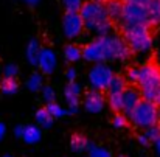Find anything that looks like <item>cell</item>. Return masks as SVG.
I'll return each mask as SVG.
<instances>
[{
  "label": "cell",
  "instance_id": "obj_1",
  "mask_svg": "<svg viewBox=\"0 0 160 157\" xmlns=\"http://www.w3.org/2000/svg\"><path fill=\"white\" fill-rule=\"evenodd\" d=\"M79 14L84 20V27L93 34H97L98 38L110 34L112 20L107 16L106 6L101 2H95V0L86 2L79 9Z\"/></svg>",
  "mask_w": 160,
  "mask_h": 157
},
{
  "label": "cell",
  "instance_id": "obj_2",
  "mask_svg": "<svg viewBox=\"0 0 160 157\" xmlns=\"http://www.w3.org/2000/svg\"><path fill=\"white\" fill-rule=\"evenodd\" d=\"M123 39L135 54H148L152 50L154 39L149 30V25H134V23H121Z\"/></svg>",
  "mask_w": 160,
  "mask_h": 157
},
{
  "label": "cell",
  "instance_id": "obj_3",
  "mask_svg": "<svg viewBox=\"0 0 160 157\" xmlns=\"http://www.w3.org/2000/svg\"><path fill=\"white\" fill-rule=\"evenodd\" d=\"M143 100L154 101V97L160 89V67L157 64H143L138 67V83Z\"/></svg>",
  "mask_w": 160,
  "mask_h": 157
},
{
  "label": "cell",
  "instance_id": "obj_4",
  "mask_svg": "<svg viewBox=\"0 0 160 157\" xmlns=\"http://www.w3.org/2000/svg\"><path fill=\"white\" fill-rule=\"evenodd\" d=\"M100 45H101V53H103V61H126L129 59L131 48L124 42L123 38H118L115 34H107L97 38Z\"/></svg>",
  "mask_w": 160,
  "mask_h": 157
},
{
  "label": "cell",
  "instance_id": "obj_5",
  "mask_svg": "<svg viewBox=\"0 0 160 157\" xmlns=\"http://www.w3.org/2000/svg\"><path fill=\"white\" fill-rule=\"evenodd\" d=\"M128 117L135 128H142V129H148L151 126H156L160 120L157 106L151 101H146V100H142Z\"/></svg>",
  "mask_w": 160,
  "mask_h": 157
},
{
  "label": "cell",
  "instance_id": "obj_6",
  "mask_svg": "<svg viewBox=\"0 0 160 157\" xmlns=\"http://www.w3.org/2000/svg\"><path fill=\"white\" fill-rule=\"evenodd\" d=\"M121 23H134V25H151L149 22V13L148 8L137 3H128L123 5V16Z\"/></svg>",
  "mask_w": 160,
  "mask_h": 157
},
{
  "label": "cell",
  "instance_id": "obj_7",
  "mask_svg": "<svg viewBox=\"0 0 160 157\" xmlns=\"http://www.w3.org/2000/svg\"><path fill=\"white\" fill-rule=\"evenodd\" d=\"M112 78H113L112 68L103 62L95 64L93 68L89 72V83L95 90H107Z\"/></svg>",
  "mask_w": 160,
  "mask_h": 157
},
{
  "label": "cell",
  "instance_id": "obj_8",
  "mask_svg": "<svg viewBox=\"0 0 160 157\" xmlns=\"http://www.w3.org/2000/svg\"><path fill=\"white\" fill-rule=\"evenodd\" d=\"M84 20L79 14V11H67L64 14V20H62V30L65 38L68 39H76L82 30H84Z\"/></svg>",
  "mask_w": 160,
  "mask_h": 157
},
{
  "label": "cell",
  "instance_id": "obj_9",
  "mask_svg": "<svg viewBox=\"0 0 160 157\" xmlns=\"http://www.w3.org/2000/svg\"><path fill=\"white\" fill-rule=\"evenodd\" d=\"M140 101H142V94L134 87H126L121 94V110L126 112V115H129Z\"/></svg>",
  "mask_w": 160,
  "mask_h": 157
},
{
  "label": "cell",
  "instance_id": "obj_10",
  "mask_svg": "<svg viewBox=\"0 0 160 157\" xmlns=\"http://www.w3.org/2000/svg\"><path fill=\"white\" fill-rule=\"evenodd\" d=\"M79 95H81V86L73 83H68V86L64 90L65 101L68 104V114H76L78 112V103H79Z\"/></svg>",
  "mask_w": 160,
  "mask_h": 157
},
{
  "label": "cell",
  "instance_id": "obj_11",
  "mask_svg": "<svg viewBox=\"0 0 160 157\" xmlns=\"http://www.w3.org/2000/svg\"><path fill=\"white\" fill-rule=\"evenodd\" d=\"M84 107H86V110H89L90 114H98V112H101L103 107H104V98H103V95H101L98 90H95V89L89 90V92L86 94V97H84Z\"/></svg>",
  "mask_w": 160,
  "mask_h": 157
},
{
  "label": "cell",
  "instance_id": "obj_12",
  "mask_svg": "<svg viewBox=\"0 0 160 157\" xmlns=\"http://www.w3.org/2000/svg\"><path fill=\"white\" fill-rule=\"evenodd\" d=\"M39 68L44 72V73H52L54 72L56 65H58V59H56V54L54 52L48 50V48H42L41 54H39Z\"/></svg>",
  "mask_w": 160,
  "mask_h": 157
},
{
  "label": "cell",
  "instance_id": "obj_13",
  "mask_svg": "<svg viewBox=\"0 0 160 157\" xmlns=\"http://www.w3.org/2000/svg\"><path fill=\"white\" fill-rule=\"evenodd\" d=\"M42 137V132H41V128L36 126V124H28L25 126V131H23V135H22V140L28 145H34L41 140Z\"/></svg>",
  "mask_w": 160,
  "mask_h": 157
},
{
  "label": "cell",
  "instance_id": "obj_14",
  "mask_svg": "<svg viewBox=\"0 0 160 157\" xmlns=\"http://www.w3.org/2000/svg\"><path fill=\"white\" fill-rule=\"evenodd\" d=\"M123 5H124V2H121V0H107L104 6H106L107 16L110 17V20H121Z\"/></svg>",
  "mask_w": 160,
  "mask_h": 157
},
{
  "label": "cell",
  "instance_id": "obj_15",
  "mask_svg": "<svg viewBox=\"0 0 160 157\" xmlns=\"http://www.w3.org/2000/svg\"><path fill=\"white\" fill-rule=\"evenodd\" d=\"M41 47H39V42L38 41H30L28 47H27V59L31 65H38L39 64V54H41Z\"/></svg>",
  "mask_w": 160,
  "mask_h": 157
},
{
  "label": "cell",
  "instance_id": "obj_16",
  "mask_svg": "<svg viewBox=\"0 0 160 157\" xmlns=\"http://www.w3.org/2000/svg\"><path fill=\"white\" fill-rule=\"evenodd\" d=\"M36 121H38L39 128L48 129V128H52V124H53V115L47 110V107L39 109V110L36 112Z\"/></svg>",
  "mask_w": 160,
  "mask_h": 157
},
{
  "label": "cell",
  "instance_id": "obj_17",
  "mask_svg": "<svg viewBox=\"0 0 160 157\" xmlns=\"http://www.w3.org/2000/svg\"><path fill=\"white\" fill-rule=\"evenodd\" d=\"M124 89H126V83H124V79H123L121 76H118V75H113V78H112V81H110V84H109V87H107L109 95H118V94H123Z\"/></svg>",
  "mask_w": 160,
  "mask_h": 157
},
{
  "label": "cell",
  "instance_id": "obj_18",
  "mask_svg": "<svg viewBox=\"0 0 160 157\" xmlns=\"http://www.w3.org/2000/svg\"><path fill=\"white\" fill-rule=\"evenodd\" d=\"M146 8L149 13L151 25H160V0H151Z\"/></svg>",
  "mask_w": 160,
  "mask_h": 157
},
{
  "label": "cell",
  "instance_id": "obj_19",
  "mask_svg": "<svg viewBox=\"0 0 160 157\" xmlns=\"http://www.w3.org/2000/svg\"><path fill=\"white\" fill-rule=\"evenodd\" d=\"M87 145H89L87 139L81 134H75L70 140V148L73 153H82L84 149H87Z\"/></svg>",
  "mask_w": 160,
  "mask_h": 157
},
{
  "label": "cell",
  "instance_id": "obj_20",
  "mask_svg": "<svg viewBox=\"0 0 160 157\" xmlns=\"http://www.w3.org/2000/svg\"><path fill=\"white\" fill-rule=\"evenodd\" d=\"M0 89L5 95H14L19 90V84L14 78H3V81L0 83Z\"/></svg>",
  "mask_w": 160,
  "mask_h": 157
},
{
  "label": "cell",
  "instance_id": "obj_21",
  "mask_svg": "<svg viewBox=\"0 0 160 157\" xmlns=\"http://www.w3.org/2000/svg\"><path fill=\"white\" fill-rule=\"evenodd\" d=\"M27 87H28L31 92H39V90H42V87H44V78H42V75L33 73V75L28 78V81H27Z\"/></svg>",
  "mask_w": 160,
  "mask_h": 157
},
{
  "label": "cell",
  "instance_id": "obj_22",
  "mask_svg": "<svg viewBox=\"0 0 160 157\" xmlns=\"http://www.w3.org/2000/svg\"><path fill=\"white\" fill-rule=\"evenodd\" d=\"M64 58L68 62H76L79 58H82V50L78 48L76 45H67L64 50Z\"/></svg>",
  "mask_w": 160,
  "mask_h": 157
},
{
  "label": "cell",
  "instance_id": "obj_23",
  "mask_svg": "<svg viewBox=\"0 0 160 157\" xmlns=\"http://www.w3.org/2000/svg\"><path fill=\"white\" fill-rule=\"evenodd\" d=\"M87 149H89V157H112L109 149L103 146H97L95 143H89Z\"/></svg>",
  "mask_w": 160,
  "mask_h": 157
},
{
  "label": "cell",
  "instance_id": "obj_24",
  "mask_svg": "<svg viewBox=\"0 0 160 157\" xmlns=\"http://www.w3.org/2000/svg\"><path fill=\"white\" fill-rule=\"evenodd\" d=\"M47 110L53 115V118H61V117H64L67 114V110H64L61 106L58 104V103H54V101L47 103Z\"/></svg>",
  "mask_w": 160,
  "mask_h": 157
},
{
  "label": "cell",
  "instance_id": "obj_25",
  "mask_svg": "<svg viewBox=\"0 0 160 157\" xmlns=\"http://www.w3.org/2000/svg\"><path fill=\"white\" fill-rule=\"evenodd\" d=\"M62 5L67 11H79L84 5L82 0H62Z\"/></svg>",
  "mask_w": 160,
  "mask_h": 157
},
{
  "label": "cell",
  "instance_id": "obj_26",
  "mask_svg": "<svg viewBox=\"0 0 160 157\" xmlns=\"http://www.w3.org/2000/svg\"><path fill=\"white\" fill-rule=\"evenodd\" d=\"M143 134L146 135V139H148L149 142H156L160 137V126H157V124H156V126H151V128L145 129Z\"/></svg>",
  "mask_w": 160,
  "mask_h": 157
},
{
  "label": "cell",
  "instance_id": "obj_27",
  "mask_svg": "<svg viewBox=\"0 0 160 157\" xmlns=\"http://www.w3.org/2000/svg\"><path fill=\"white\" fill-rule=\"evenodd\" d=\"M3 75H5V78H14L16 79V76L19 75V67L16 64H6L5 68H3Z\"/></svg>",
  "mask_w": 160,
  "mask_h": 157
},
{
  "label": "cell",
  "instance_id": "obj_28",
  "mask_svg": "<svg viewBox=\"0 0 160 157\" xmlns=\"http://www.w3.org/2000/svg\"><path fill=\"white\" fill-rule=\"evenodd\" d=\"M42 98H44V101H47V103L54 101V90L52 89V86H44V87H42Z\"/></svg>",
  "mask_w": 160,
  "mask_h": 157
},
{
  "label": "cell",
  "instance_id": "obj_29",
  "mask_svg": "<svg viewBox=\"0 0 160 157\" xmlns=\"http://www.w3.org/2000/svg\"><path fill=\"white\" fill-rule=\"evenodd\" d=\"M109 104L113 110H121V94L118 95H109Z\"/></svg>",
  "mask_w": 160,
  "mask_h": 157
},
{
  "label": "cell",
  "instance_id": "obj_30",
  "mask_svg": "<svg viewBox=\"0 0 160 157\" xmlns=\"http://www.w3.org/2000/svg\"><path fill=\"white\" fill-rule=\"evenodd\" d=\"M112 124H113V128H117V129L124 128V126H126V118H124V115H121V114H115L113 118H112Z\"/></svg>",
  "mask_w": 160,
  "mask_h": 157
},
{
  "label": "cell",
  "instance_id": "obj_31",
  "mask_svg": "<svg viewBox=\"0 0 160 157\" xmlns=\"http://www.w3.org/2000/svg\"><path fill=\"white\" fill-rule=\"evenodd\" d=\"M128 81L131 83V84H137L138 83V67H135V68H131L129 72H128Z\"/></svg>",
  "mask_w": 160,
  "mask_h": 157
},
{
  "label": "cell",
  "instance_id": "obj_32",
  "mask_svg": "<svg viewBox=\"0 0 160 157\" xmlns=\"http://www.w3.org/2000/svg\"><path fill=\"white\" fill-rule=\"evenodd\" d=\"M65 76H67V79H68V83H73V81L76 79V68H73V67H70V68L67 70V73H65Z\"/></svg>",
  "mask_w": 160,
  "mask_h": 157
},
{
  "label": "cell",
  "instance_id": "obj_33",
  "mask_svg": "<svg viewBox=\"0 0 160 157\" xmlns=\"http://www.w3.org/2000/svg\"><path fill=\"white\" fill-rule=\"evenodd\" d=\"M23 131H25V126H23V124H19V126H16V129H14V135L22 139V135H23Z\"/></svg>",
  "mask_w": 160,
  "mask_h": 157
},
{
  "label": "cell",
  "instance_id": "obj_34",
  "mask_svg": "<svg viewBox=\"0 0 160 157\" xmlns=\"http://www.w3.org/2000/svg\"><path fill=\"white\" fill-rule=\"evenodd\" d=\"M138 143H140V145H143V146H148L151 142L146 139V135H145V134H142V135H138Z\"/></svg>",
  "mask_w": 160,
  "mask_h": 157
},
{
  "label": "cell",
  "instance_id": "obj_35",
  "mask_svg": "<svg viewBox=\"0 0 160 157\" xmlns=\"http://www.w3.org/2000/svg\"><path fill=\"white\" fill-rule=\"evenodd\" d=\"M128 3H137V5H143V6H148L151 0H124Z\"/></svg>",
  "mask_w": 160,
  "mask_h": 157
},
{
  "label": "cell",
  "instance_id": "obj_36",
  "mask_svg": "<svg viewBox=\"0 0 160 157\" xmlns=\"http://www.w3.org/2000/svg\"><path fill=\"white\" fill-rule=\"evenodd\" d=\"M156 59H157V65L160 67V34L157 39V50H156Z\"/></svg>",
  "mask_w": 160,
  "mask_h": 157
},
{
  "label": "cell",
  "instance_id": "obj_37",
  "mask_svg": "<svg viewBox=\"0 0 160 157\" xmlns=\"http://www.w3.org/2000/svg\"><path fill=\"white\" fill-rule=\"evenodd\" d=\"M5 134H6V126L0 121V142H2V139L5 137Z\"/></svg>",
  "mask_w": 160,
  "mask_h": 157
},
{
  "label": "cell",
  "instance_id": "obj_38",
  "mask_svg": "<svg viewBox=\"0 0 160 157\" xmlns=\"http://www.w3.org/2000/svg\"><path fill=\"white\" fill-rule=\"evenodd\" d=\"M154 148H156V153H157V156L160 157V137L154 142Z\"/></svg>",
  "mask_w": 160,
  "mask_h": 157
},
{
  "label": "cell",
  "instance_id": "obj_39",
  "mask_svg": "<svg viewBox=\"0 0 160 157\" xmlns=\"http://www.w3.org/2000/svg\"><path fill=\"white\" fill-rule=\"evenodd\" d=\"M156 106H160V89L157 90V94H156V97H154V101H152Z\"/></svg>",
  "mask_w": 160,
  "mask_h": 157
},
{
  "label": "cell",
  "instance_id": "obj_40",
  "mask_svg": "<svg viewBox=\"0 0 160 157\" xmlns=\"http://www.w3.org/2000/svg\"><path fill=\"white\" fill-rule=\"evenodd\" d=\"M27 5H30V6H34V5H38L39 3V0H23Z\"/></svg>",
  "mask_w": 160,
  "mask_h": 157
},
{
  "label": "cell",
  "instance_id": "obj_41",
  "mask_svg": "<svg viewBox=\"0 0 160 157\" xmlns=\"http://www.w3.org/2000/svg\"><path fill=\"white\" fill-rule=\"evenodd\" d=\"M95 2H101V3H103V2H104V0H95Z\"/></svg>",
  "mask_w": 160,
  "mask_h": 157
},
{
  "label": "cell",
  "instance_id": "obj_42",
  "mask_svg": "<svg viewBox=\"0 0 160 157\" xmlns=\"http://www.w3.org/2000/svg\"><path fill=\"white\" fill-rule=\"evenodd\" d=\"M120 157H128V156H120Z\"/></svg>",
  "mask_w": 160,
  "mask_h": 157
},
{
  "label": "cell",
  "instance_id": "obj_43",
  "mask_svg": "<svg viewBox=\"0 0 160 157\" xmlns=\"http://www.w3.org/2000/svg\"><path fill=\"white\" fill-rule=\"evenodd\" d=\"M5 157H11V156H5Z\"/></svg>",
  "mask_w": 160,
  "mask_h": 157
},
{
  "label": "cell",
  "instance_id": "obj_44",
  "mask_svg": "<svg viewBox=\"0 0 160 157\" xmlns=\"http://www.w3.org/2000/svg\"><path fill=\"white\" fill-rule=\"evenodd\" d=\"M159 114H160V110H159Z\"/></svg>",
  "mask_w": 160,
  "mask_h": 157
}]
</instances>
